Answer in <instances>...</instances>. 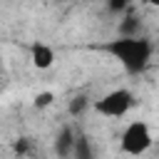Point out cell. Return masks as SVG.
I'll return each mask as SVG.
<instances>
[{
	"mask_svg": "<svg viewBox=\"0 0 159 159\" xmlns=\"http://www.w3.org/2000/svg\"><path fill=\"white\" fill-rule=\"evenodd\" d=\"M75 132H72V127H62L60 132H57V137H55V154H60V157H70L72 152H75Z\"/></svg>",
	"mask_w": 159,
	"mask_h": 159,
	"instance_id": "5",
	"label": "cell"
},
{
	"mask_svg": "<svg viewBox=\"0 0 159 159\" xmlns=\"http://www.w3.org/2000/svg\"><path fill=\"white\" fill-rule=\"evenodd\" d=\"M122 152L124 154H132V157H139L144 154L149 147H152V132L144 122H132L124 132H122V142H119Z\"/></svg>",
	"mask_w": 159,
	"mask_h": 159,
	"instance_id": "3",
	"label": "cell"
},
{
	"mask_svg": "<svg viewBox=\"0 0 159 159\" xmlns=\"http://www.w3.org/2000/svg\"><path fill=\"white\" fill-rule=\"evenodd\" d=\"M87 107H89V99H87L84 94H77V97L70 99V104H67V114L77 119V117H82V114L87 112Z\"/></svg>",
	"mask_w": 159,
	"mask_h": 159,
	"instance_id": "7",
	"label": "cell"
},
{
	"mask_svg": "<svg viewBox=\"0 0 159 159\" xmlns=\"http://www.w3.org/2000/svg\"><path fill=\"white\" fill-rule=\"evenodd\" d=\"M147 5H152V7H159V0H144Z\"/></svg>",
	"mask_w": 159,
	"mask_h": 159,
	"instance_id": "12",
	"label": "cell"
},
{
	"mask_svg": "<svg viewBox=\"0 0 159 159\" xmlns=\"http://www.w3.org/2000/svg\"><path fill=\"white\" fill-rule=\"evenodd\" d=\"M75 157H80V159H89L92 157V147H89V139L84 137V134H77L75 137V152H72Z\"/></svg>",
	"mask_w": 159,
	"mask_h": 159,
	"instance_id": "8",
	"label": "cell"
},
{
	"mask_svg": "<svg viewBox=\"0 0 159 159\" xmlns=\"http://www.w3.org/2000/svg\"><path fill=\"white\" fill-rule=\"evenodd\" d=\"M132 107H134V94H132L129 89H124V87L112 89V92H107L102 99L94 102V109H97L99 114H104V117H124Z\"/></svg>",
	"mask_w": 159,
	"mask_h": 159,
	"instance_id": "2",
	"label": "cell"
},
{
	"mask_svg": "<svg viewBox=\"0 0 159 159\" xmlns=\"http://www.w3.org/2000/svg\"><path fill=\"white\" fill-rule=\"evenodd\" d=\"M52 102H55V94H52V92H37L32 104H35L37 109H45V107H50Z\"/></svg>",
	"mask_w": 159,
	"mask_h": 159,
	"instance_id": "10",
	"label": "cell"
},
{
	"mask_svg": "<svg viewBox=\"0 0 159 159\" xmlns=\"http://www.w3.org/2000/svg\"><path fill=\"white\" fill-rule=\"evenodd\" d=\"M30 149H32V144H30V139H25V137H22V139H15V144H12V152H15V154H27Z\"/></svg>",
	"mask_w": 159,
	"mask_h": 159,
	"instance_id": "11",
	"label": "cell"
},
{
	"mask_svg": "<svg viewBox=\"0 0 159 159\" xmlns=\"http://www.w3.org/2000/svg\"><path fill=\"white\" fill-rule=\"evenodd\" d=\"M30 60H32V65H35L37 70H50V67L55 65V52H52L50 45L35 42V45L30 47Z\"/></svg>",
	"mask_w": 159,
	"mask_h": 159,
	"instance_id": "4",
	"label": "cell"
},
{
	"mask_svg": "<svg viewBox=\"0 0 159 159\" xmlns=\"http://www.w3.org/2000/svg\"><path fill=\"white\" fill-rule=\"evenodd\" d=\"M99 50L112 55L114 60H119L129 75L144 72L149 60H152V42L147 37H139V35H119V37L99 45Z\"/></svg>",
	"mask_w": 159,
	"mask_h": 159,
	"instance_id": "1",
	"label": "cell"
},
{
	"mask_svg": "<svg viewBox=\"0 0 159 159\" xmlns=\"http://www.w3.org/2000/svg\"><path fill=\"white\" fill-rule=\"evenodd\" d=\"M129 5H132V0H107V10H109L112 15H122V12H127Z\"/></svg>",
	"mask_w": 159,
	"mask_h": 159,
	"instance_id": "9",
	"label": "cell"
},
{
	"mask_svg": "<svg viewBox=\"0 0 159 159\" xmlns=\"http://www.w3.org/2000/svg\"><path fill=\"white\" fill-rule=\"evenodd\" d=\"M0 87H2V82H0Z\"/></svg>",
	"mask_w": 159,
	"mask_h": 159,
	"instance_id": "13",
	"label": "cell"
},
{
	"mask_svg": "<svg viewBox=\"0 0 159 159\" xmlns=\"http://www.w3.org/2000/svg\"><path fill=\"white\" fill-rule=\"evenodd\" d=\"M139 27H142V22H139V17L134 15V12H127L122 20H119V35H139Z\"/></svg>",
	"mask_w": 159,
	"mask_h": 159,
	"instance_id": "6",
	"label": "cell"
}]
</instances>
